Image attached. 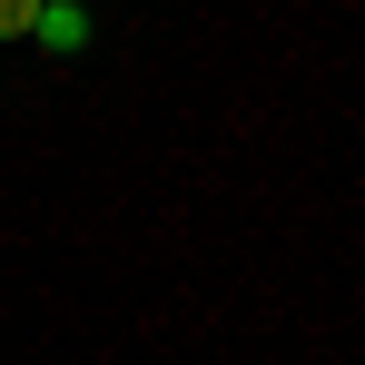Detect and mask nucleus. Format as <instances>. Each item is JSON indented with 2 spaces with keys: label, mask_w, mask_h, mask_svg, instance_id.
I'll return each instance as SVG.
<instances>
[{
  "label": "nucleus",
  "mask_w": 365,
  "mask_h": 365,
  "mask_svg": "<svg viewBox=\"0 0 365 365\" xmlns=\"http://www.w3.org/2000/svg\"><path fill=\"white\" fill-rule=\"evenodd\" d=\"M30 40H50V50H89V0H40Z\"/></svg>",
  "instance_id": "f257e3e1"
},
{
  "label": "nucleus",
  "mask_w": 365,
  "mask_h": 365,
  "mask_svg": "<svg viewBox=\"0 0 365 365\" xmlns=\"http://www.w3.org/2000/svg\"><path fill=\"white\" fill-rule=\"evenodd\" d=\"M30 20H40V0H0V40H30Z\"/></svg>",
  "instance_id": "f03ea898"
}]
</instances>
